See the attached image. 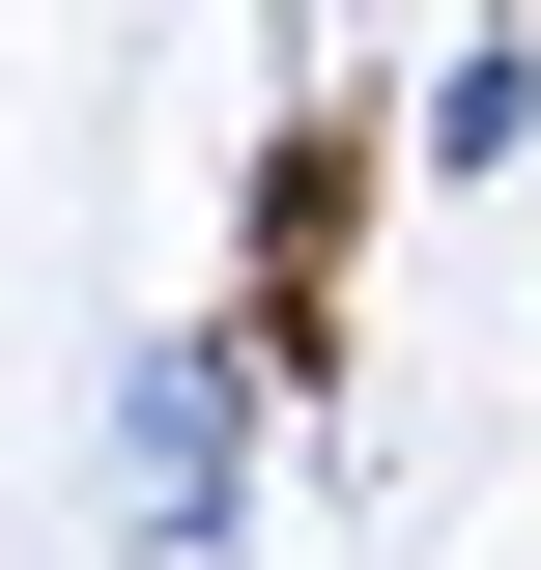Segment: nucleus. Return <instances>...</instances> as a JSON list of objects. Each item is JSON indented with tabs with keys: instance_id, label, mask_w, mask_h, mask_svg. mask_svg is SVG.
<instances>
[{
	"instance_id": "1",
	"label": "nucleus",
	"mask_w": 541,
	"mask_h": 570,
	"mask_svg": "<svg viewBox=\"0 0 541 570\" xmlns=\"http://www.w3.org/2000/svg\"><path fill=\"white\" fill-rule=\"evenodd\" d=\"M257 371L285 343H228V314L115 343V542L142 570H228V542H257Z\"/></svg>"
},
{
	"instance_id": "2",
	"label": "nucleus",
	"mask_w": 541,
	"mask_h": 570,
	"mask_svg": "<svg viewBox=\"0 0 541 570\" xmlns=\"http://www.w3.org/2000/svg\"><path fill=\"white\" fill-rule=\"evenodd\" d=\"M427 171H456V200H484V171H541V0H513V29H456V58H427Z\"/></svg>"
}]
</instances>
